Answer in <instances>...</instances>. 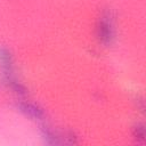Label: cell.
<instances>
[{
    "instance_id": "1",
    "label": "cell",
    "mask_w": 146,
    "mask_h": 146,
    "mask_svg": "<svg viewBox=\"0 0 146 146\" xmlns=\"http://www.w3.org/2000/svg\"><path fill=\"white\" fill-rule=\"evenodd\" d=\"M0 68L3 74V79H5L6 83L10 87V89L19 96H25L27 94V90L24 87V84H22L16 79L13 56H11L10 51L3 47L0 48Z\"/></svg>"
},
{
    "instance_id": "2",
    "label": "cell",
    "mask_w": 146,
    "mask_h": 146,
    "mask_svg": "<svg viewBox=\"0 0 146 146\" xmlns=\"http://www.w3.org/2000/svg\"><path fill=\"white\" fill-rule=\"evenodd\" d=\"M96 35L98 41L108 47L112 46L116 38V29L114 16L111 10H105L99 16L96 25Z\"/></svg>"
},
{
    "instance_id": "3",
    "label": "cell",
    "mask_w": 146,
    "mask_h": 146,
    "mask_svg": "<svg viewBox=\"0 0 146 146\" xmlns=\"http://www.w3.org/2000/svg\"><path fill=\"white\" fill-rule=\"evenodd\" d=\"M19 112H22L25 116L30 117L31 120H35V121H42L44 119V112L43 110L34 104V103H30V102H21L17 105Z\"/></svg>"
},
{
    "instance_id": "4",
    "label": "cell",
    "mask_w": 146,
    "mask_h": 146,
    "mask_svg": "<svg viewBox=\"0 0 146 146\" xmlns=\"http://www.w3.org/2000/svg\"><path fill=\"white\" fill-rule=\"evenodd\" d=\"M132 135H133V137L137 139V141L144 143V140H145V136H146L145 125H144L143 123H137V124L133 127Z\"/></svg>"
}]
</instances>
